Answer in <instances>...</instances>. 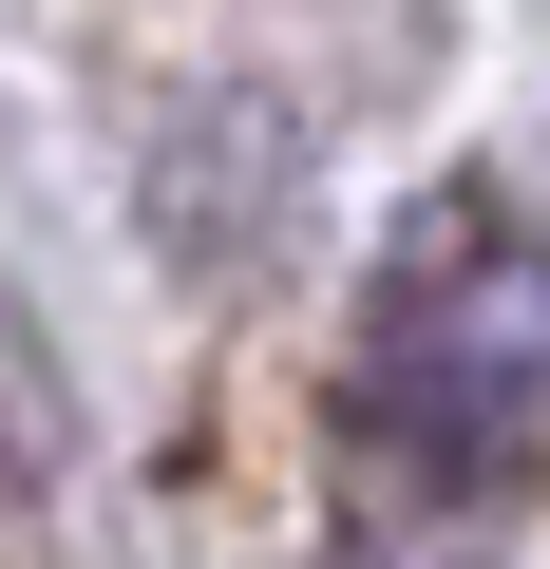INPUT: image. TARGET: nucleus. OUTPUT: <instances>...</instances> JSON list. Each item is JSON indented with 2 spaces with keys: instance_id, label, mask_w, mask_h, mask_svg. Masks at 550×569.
<instances>
[{
  "instance_id": "1",
  "label": "nucleus",
  "mask_w": 550,
  "mask_h": 569,
  "mask_svg": "<svg viewBox=\"0 0 550 569\" xmlns=\"http://www.w3.org/2000/svg\"><path fill=\"white\" fill-rule=\"evenodd\" d=\"M342 418L380 475L418 493H531L550 475V247L474 190H437L399 228V266L361 284V361Z\"/></svg>"
},
{
  "instance_id": "2",
  "label": "nucleus",
  "mask_w": 550,
  "mask_h": 569,
  "mask_svg": "<svg viewBox=\"0 0 550 569\" xmlns=\"http://www.w3.org/2000/svg\"><path fill=\"white\" fill-rule=\"evenodd\" d=\"M58 493V342L20 323V284H0V531Z\"/></svg>"
}]
</instances>
